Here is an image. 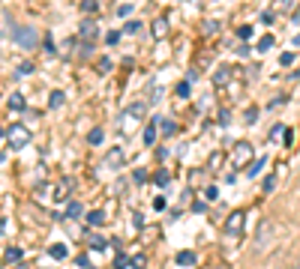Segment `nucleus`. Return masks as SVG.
<instances>
[{
	"label": "nucleus",
	"mask_w": 300,
	"mask_h": 269,
	"mask_svg": "<svg viewBox=\"0 0 300 269\" xmlns=\"http://www.w3.org/2000/svg\"><path fill=\"white\" fill-rule=\"evenodd\" d=\"M159 117H150L147 120V129H144V143H147V147H153V143H156V138H159Z\"/></svg>",
	"instance_id": "1a4fd4ad"
},
{
	"label": "nucleus",
	"mask_w": 300,
	"mask_h": 269,
	"mask_svg": "<svg viewBox=\"0 0 300 269\" xmlns=\"http://www.w3.org/2000/svg\"><path fill=\"white\" fill-rule=\"evenodd\" d=\"M129 12H132V6H129V3H123V6H117V15H120V18H126Z\"/></svg>",
	"instance_id": "a18cd8bd"
},
{
	"label": "nucleus",
	"mask_w": 300,
	"mask_h": 269,
	"mask_svg": "<svg viewBox=\"0 0 300 269\" xmlns=\"http://www.w3.org/2000/svg\"><path fill=\"white\" fill-rule=\"evenodd\" d=\"M75 263H78V266H81V269H84V266H90V257H87V254H81V257H78V260H75Z\"/></svg>",
	"instance_id": "09e8293b"
},
{
	"label": "nucleus",
	"mask_w": 300,
	"mask_h": 269,
	"mask_svg": "<svg viewBox=\"0 0 300 269\" xmlns=\"http://www.w3.org/2000/svg\"><path fill=\"white\" fill-rule=\"evenodd\" d=\"M18 269H27V266H18Z\"/></svg>",
	"instance_id": "6e6d98bb"
},
{
	"label": "nucleus",
	"mask_w": 300,
	"mask_h": 269,
	"mask_svg": "<svg viewBox=\"0 0 300 269\" xmlns=\"http://www.w3.org/2000/svg\"><path fill=\"white\" fill-rule=\"evenodd\" d=\"M201 30H204V36H213V33L219 30V21H207V24H204Z\"/></svg>",
	"instance_id": "473e14b6"
},
{
	"label": "nucleus",
	"mask_w": 300,
	"mask_h": 269,
	"mask_svg": "<svg viewBox=\"0 0 300 269\" xmlns=\"http://www.w3.org/2000/svg\"><path fill=\"white\" fill-rule=\"evenodd\" d=\"M6 143H9V150H24L30 143V129L21 126V123H15L12 129L6 132Z\"/></svg>",
	"instance_id": "39448f33"
},
{
	"label": "nucleus",
	"mask_w": 300,
	"mask_h": 269,
	"mask_svg": "<svg viewBox=\"0 0 300 269\" xmlns=\"http://www.w3.org/2000/svg\"><path fill=\"white\" fill-rule=\"evenodd\" d=\"M87 245L90 248H96V251H102V248H108V242H105L99 233H90V237H87Z\"/></svg>",
	"instance_id": "a211bd4d"
},
{
	"label": "nucleus",
	"mask_w": 300,
	"mask_h": 269,
	"mask_svg": "<svg viewBox=\"0 0 300 269\" xmlns=\"http://www.w3.org/2000/svg\"><path fill=\"white\" fill-rule=\"evenodd\" d=\"M126 117L135 120V123H141V120L147 117V102H132V105L126 108Z\"/></svg>",
	"instance_id": "9b49d317"
},
{
	"label": "nucleus",
	"mask_w": 300,
	"mask_h": 269,
	"mask_svg": "<svg viewBox=\"0 0 300 269\" xmlns=\"http://www.w3.org/2000/svg\"><path fill=\"white\" fill-rule=\"evenodd\" d=\"M132 179H135V183L141 186V183L147 179V171H144V168H135V171H132Z\"/></svg>",
	"instance_id": "2f4dec72"
},
{
	"label": "nucleus",
	"mask_w": 300,
	"mask_h": 269,
	"mask_svg": "<svg viewBox=\"0 0 300 269\" xmlns=\"http://www.w3.org/2000/svg\"><path fill=\"white\" fill-rule=\"evenodd\" d=\"M162 132H165V138H171L174 132H177V126H174L171 120H165V123H162Z\"/></svg>",
	"instance_id": "c9c22d12"
},
{
	"label": "nucleus",
	"mask_w": 300,
	"mask_h": 269,
	"mask_svg": "<svg viewBox=\"0 0 300 269\" xmlns=\"http://www.w3.org/2000/svg\"><path fill=\"white\" fill-rule=\"evenodd\" d=\"M153 183L159 186V189H165V186H168V171H156V176H153Z\"/></svg>",
	"instance_id": "bb28decb"
},
{
	"label": "nucleus",
	"mask_w": 300,
	"mask_h": 269,
	"mask_svg": "<svg viewBox=\"0 0 300 269\" xmlns=\"http://www.w3.org/2000/svg\"><path fill=\"white\" fill-rule=\"evenodd\" d=\"M291 42H294V45H300V33H297V36H294V39H291Z\"/></svg>",
	"instance_id": "3c124183"
},
{
	"label": "nucleus",
	"mask_w": 300,
	"mask_h": 269,
	"mask_svg": "<svg viewBox=\"0 0 300 269\" xmlns=\"http://www.w3.org/2000/svg\"><path fill=\"white\" fill-rule=\"evenodd\" d=\"M48 254H51V260H66V257H69V248H66L63 242H54V245L48 248Z\"/></svg>",
	"instance_id": "ddd939ff"
},
{
	"label": "nucleus",
	"mask_w": 300,
	"mask_h": 269,
	"mask_svg": "<svg viewBox=\"0 0 300 269\" xmlns=\"http://www.w3.org/2000/svg\"><path fill=\"white\" fill-rule=\"evenodd\" d=\"M30 72H33L30 63H21V66H18V75H30Z\"/></svg>",
	"instance_id": "49530a36"
},
{
	"label": "nucleus",
	"mask_w": 300,
	"mask_h": 269,
	"mask_svg": "<svg viewBox=\"0 0 300 269\" xmlns=\"http://www.w3.org/2000/svg\"><path fill=\"white\" fill-rule=\"evenodd\" d=\"M207 206H204V201H195V204H192V212H204Z\"/></svg>",
	"instance_id": "de8ad7c7"
},
{
	"label": "nucleus",
	"mask_w": 300,
	"mask_h": 269,
	"mask_svg": "<svg viewBox=\"0 0 300 269\" xmlns=\"http://www.w3.org/2000/svg\"><path fill=\"white\" fill-rule=\"evenodd\" d=\"M138 30H141V24H138V21H129L126 27H123V33H138Z\"/></svg>",
	"instance_id": "c03bdc74"
},
{
	"label": "nucleus",
	"mask_w": 300,
	"mask_h": 269,
	"mask_svg": "<svg viewBox=\"0 0 300 269\" xmlns=\"http://www.w3.org/2000/svg\"><path fill=\"white\" fill-rule=\"evenodd\" d=\"M282 132H285V126H282V123H276V126H273V129H270V141H276V138H279Z\"/></svg>",
	"instance_id": "79ce46f5"
},
{
	"label": "nucleus",
	"mask_w": 300,
	"mask_h": 269,
	"mask_svg": "<svg viewBox=\"0 0 300 269\" xmlns=\"http://www.w3.org/2000/svg\"><path fill=\"white\" fill-rule=\"evenodd\" d=\"M111 66H114V63H111L108 57H102V60L96 63V72H99V75H105V72H111Z\"/></svg>",
	"instance_id": "c756f323"
},
{
	"label": "nucleus",
	"mask_w": 300,
	"mask_h": 269,
	"mask_svg": "<svg viewBox=\"0 0 300 269\" xmlns=\"http://www.w3.org/2000/svg\"><path fill=\"white\" fill-rule=\"evenodd\" d=\"M87 224H93V227L105 224V212L102 209H90V212H87Z\"/></svg>",
	"instance_id": "f3484780"
},
{
	"label": "nucleus",
	"mask_w": 300,
	"mask_h": 269,
	"mask_svg": "<svg viewBox=\"0 0 300 269\" xmlns=\"http://www.w3.org/2000/svg\"><path fill=\"white\" fill-rule=\"evenodd\" d=\"M81 212H84V209H81L78 201H69V204H66V215H69V219H78Z\"/></svg>",
	"instance_id": "aec40b11"
},
{
	"label": "nucleus",
	"mask_w": 300,
	"mask_h": 269,
	"mask_svg": "<svg viewBox=\"0 0 300 269\" xmlns=\"http://www.w3.org/2000/svg\"><path fill=\"white\" fill-rule=\"evenodd\" d=\"M258 117H261V111H258V108H255V105H252V108H246V114H243V120H246V123H249V126H252V123H255Z\"/></svg>",
	"instance_id": "5701e85b"
},
{
	"label": "nucleus",
	"mask_w": 300,
	"mask_h": 269,
	"mask_svg": "<svg viewBox=\"0 0 300 269\" xmlns=\"http://www.w3.org/2000/svg\"><path fill=\"white\" fill-rule=\"evenodd\" d=\"M12 39L18 48L24 51H33L39 45V36H36V27H21V24H12Z\"/></svg>",
	"instance_id": "7ed1b4c3"
},
{
	"label": "nucleus",
	"mask_w": 300,
	"mask_h": 269,
	"mask_svg": "<svg viewBox=\"0 0 300 269\" xmlns=\"http://www.w3.org/2000/svg\"><path fill=\"white\" fill-rule=\"evenodd\" d=\"M63 102H66V96L60 93V90H54V93H51V96H48V108H60Z\"/></svg>",
	"instance_id": "412c9836"
},
{
	"label": "nucleus",
	"mask_w": 300,
	"mask_h": 269,
	"mask_svg": "<svg viewBox=\"0 0 300 269\" xmlns=\"http://www.w3.org/2000/svg\"><path fill=\"white\" fill-rule=\"evenodd\" d=\"M261 168H264V158H255L249 168H246V176H255V174H261Z\"/></svg>",
	"instance_id": "b1692460"
},
{
	"label": "nucleus",
	"mask_w": 300,
	"mask_h": 269,
	"mask_svg": "<svg viewBox=\"0 0 300 269\" xmlns=\"http://www.w3.org/2000/svg\"><path fill=\"white\" fill-rule=\"evenodd\" d=\"M129 263H132L135 269H144V266H147V257H144V254H138V257H132Z\"/></svg>",
	"instance_id": "e433bc0d"
},
{
	"label": "nucleus",
	"mask_w": 300,
	"mask_h": 269,
	"mask_svg": "<svg viewBox=\"0 0 300 269\" xmlns=\"http://www.w3.org/2000/svg\"><path fill=\"white\" fill-rule=\"evenodd\" d=\"M195 260H198V257H195V251H189V248L177 251V257H174V263H177V266H186V269H189V266H195Z\"/></svg>",
	"instance_id": "f8f14e48"
},
{
	"label": "nucleus",
	"mask_w": 300,
	"mask_h": 269,
	"mask_svg": "<svg viewBox=\"0 0 300 269\" xmlns=\"http://www.w3.org/2000/svg\"><path fill=\"white\" fill-rule=\"evenodd\" d=\"M222 168V153H210V161H207V171H219Z\"/></svg>",
	"instance_id": "6ab92c4d"
},
{
	"label": "nucleus",
	"mask_w": 300,
	"mask_h": 269,
	"mask_svg": "<svg viewBox=\"0 0 300 269\" xmlns=\"http://www.w3.org/2000/svg\"><path fill=\"white\" fill-rule=\"evenodd\" d=\"M147 99H150V102H159V99H162V87H159V84H150Z\"/></svg>",
	"instance_id": "a878e982"
},
{
	"label": "nucleus",
	"mask_w": 300,
	"mask_h": 269,
	"mask_svg": "<svg viewBox=\"0 0 300 269\" xmlns=\"http://www.w3.org/2000/svg\"><path fill=\"white\" fill-rule=\"evenodd\" d=\"M243 224H246V209L228 212V219H225V239H228V237L240 239V237H243Z\"/></svg>",
	"instance_id": "20e7f679"
},
{
	"label": "nucleus",
	"mask_w": 300,
	"mask_h": 269,
	"mask_svg": "<svg viewBox=\"0 0 300 269\" xmlns=\"http://www.w3.org/2000/svg\"><path fill=\"white\" fill-rule=\"evenodd\" d=\"M165 206H168V201H165L162 194H159V197H153V209H156V212H162Z\"/></svg>",
	"instance_id": "f704fd0d"
},
{
	"label": "nucleus",
	"mask_w": 300,
	"mask_h": 269,
	"mask_svg": "<svg viewBox=\"0 0 300 269\" xmlns=\"http://www.w3.org/2000/svg\"><path fill=\"white\" fill-rule=\"evenodd\" d=\"M81 9H84L87 15H93V12H96V0H81Z\"/></svg>",
	"instance_id": "72a5a7b5"
},
{
	"label": "nucleus",
	"mask_w": 300,
	"mask_h": 269,
	"mask_svg": "<svg viewBox=\"0 0 300 269\" xmlns=\"http://www.w3.org/2000/svg\"><path fill=\"white\" fill-rule=\"evenodd\" d=\"M291 269H300V260H297V263H294V266H291Z\"/></svg>",
	"instance_id": "603ef678"
},
{
	"label": "nucleus",
	"mask_w": 300,
	"mask_h": 269,
	"mask_svg": "<svg viewBox=\"0 0 300 269\" xmlns=\"http://www.w3.org/2000/svg\"><path fill=\"white\" fill-rule=\"evenodd\" d=\"M21 254H24L21 248L9 245V248H6V254H3V263H21Z\"/></svg>",
	"instance_id": "2eb2a0df"
},
{
	"label": "nucleus",
	"mask_w": 300,
	"mask_h": 269,
	"mask_svg": "<svg viewBox=\"0 0 300 269\" xmlns=\"http://www.w3.org/2000/svg\"><path fill=\"white\" fill-rule=\"evenodd\" d=\"M204 194H207V201H216V197H219V189H216V186H207Z\"/></svg>",
	"instance_id": "a19ab883"
},
{
	"label": "nucleus",
	"mask_w": 300,
	"mask_h": 269,
	"mask_svg": "<svg viewBox=\"0 0 300 269\" xmlns=\"http://www.w3.org/2000/svg\"><path fill=\"white\" fill-rule=\"evenodd\" d=\"M294 0H273V12H288Z\"/></svg>",
	"instance_id": "393cba45"
},
{
	"label": "nucleus",
	"mask_w": 300,
	"mask_h": 269,
	"mask_svg": "<svg viewBox=\"0 0 300 269\" xmlns=\"http://www.w3.org/2000/svg\"><path fill=\"white\" fill-rule=\"evenodd\" d=\"M189 93H192L189 84H177V87H174V96H177V99H189Z\"/></svg>",
	"instance_id": "c85d7f7f"
},
{
	"label": "nucleus",
	"mask_w": 300,
	"mask_h": 269,
	"mask_svg": "<svg viewBox=\"0 0 300 269\" xmlns=\"http://www.w3.org/2000/svg\"><path fill=\"white\" fill-rule=\"evenodd\" d=\"M24 108H27V102H24V96H21V93H12V96H9V111L21 114Z\"/></svg>",
	"instance_id": "4468645a"
},
{
	"label": "nucleus",
	"mask_w": 300,
	"mask_h": 269,
	"mask_svg": "<svg viewBox=\"0 0 300 269\" xmlns=\"http://www.w3.org/2000/svg\"><path fill=\"white\" fill-rule=\"evenodd\" d=\"M75 191V179H60V183L54 186V201H69V194Z\"/></svg>",
	"instance_id": "0eeeda50"
},
{
	"label": "nucleus",
	"mask_w": 300,
	"mask_h": 269,
	"mask_svg": "<svg viewBox=\"0 0 300 269\" xmlns=\"http://www.w3.org/2000/svg\"><path fill=\"white\" fill-rule=\"evenodd\" d=\"M213 269H228V266H213Z\"/></svg>",
	"instance_id": "864d4df0"
},
{
	"label": "nucleus",
	"mask_w": 300,
	"mask_h": 269,
	"mask_svg": "<svg viewBox=\"0 0 300 269\" xmlns=\"http://www.w3.org/2000/svg\"><path fill=\"white\" fill-rule=\"evenodd\" d=\"M261 189H264V194H270V191L276 189V174H270V176H264V186H261Z\"/></svg>",
	"instance_id": "cd10ccee"
},
{
	"label": "nucleus",
	"mask_w": 300,
	"mask_h": 269,
	"mask_svg": "<svg viewBox=\"0 0 300 269\" xmlns=\"http://www.w3.org/2000/svg\"><path fill=\"white\" fill-rule=\"evenodd\" d=\"M276 233H279V227H276L273 219H261V222H258L255 239H252V251H255V254H264V251L276 242Z\"/></svg>",
	"instance_id": "f257e3e1"
},
{
	"label": "nucleus",
	"mask_w": 300,
	"mask_h": 269,
	"mask_svg": "<svg viewBox=\"0 0 300 269\" xmlns=\"http://www.w3.org/2000/svg\"><path fill=\"white\" fill-rule=\"evenodd\" d=\"M105 42H108V45H117V42H120V33H117V30H111L108 36H105Z\"/></svg>",
	"instance_id": "37998d69"
},
{
	"label": "nucleus",
	"mask_w": 300,
	"mask_h": 269,
	"mask_svg": "<svg viewBox=\"0 0 300 269\" xmlns=\"http://www.w3.org/2000/svg\"><path fill=\"white\" fill-rule=\"evenodd\" d=\"M102 135H105L102 129H93L90 135H87V143H90V147H99V143H102Z\"/></svg>",
	"instance_id": "4be33fe9"
},
{
	"label": "nucleus",
	"mask_w": 300,
	"mask_h": 269,
	"mask_svg": "<svg viewBox=\"0 0 300 269\" xmlns=\"http://www.w3.org/2000/svg\"><path fill=\"white\" fill-rule=\"evenodd\" d=\"M123 165H126V158H123V150H120V147H111V150H108V156H105V168L120 171Z\"/></svg>",
	"instance_id": "6e6552de"
},
{
	"label": "nucleus",
	"mask_w": 300,
	"mask_h": 269,
	"mask_svg": "<svg viewBox=\"0 0 300 269\" xmlns=\"http://www.w3.org/2000/svg\"><path fill=\"white\" fill-rule=\"evenodd\" d=\"M0 161H3V153H0Z\"/></svg>",
	"instance_id": "5fc2aeb1"
},
{
	"label": "nucleus",
	"mask_w": 300,
	"mask_h": 269,
	"mask_svg": "<svg viewBox=\"0 0 300 269\" xmlns=\"http://www.w3.org/2000/svg\"><path fill=\"white\" fill-rule=\"evenodd\" d=\"M273 48V36H261V42H258V51H270Z\"/></svg>",
	"instance_id": "7c9ffc66"
},
{
	"label": "nucleus",
	"mask_w": 300,
	"mask_h": 269,
	"mask_svg": "<svg viewBox=\"0 0 300 269\" xmlns=\"http://www.w3.org/2000/svg\"><path fill=\"white\" fill-rule=\"evenodd\" d=\"M252 158H255L252 143L249 141H237L234 147H231V171H246V168L252 165Z\"/></svg>",
	"instance_id": "f03ea898"
},
{
	"label": "nucleus",
	"mask_w": 300,
	"mask_h": 269,
	"mask_svg": "<svg viewBox=\"0 0 300 269\" xmlns=\"http://www.w3.org/2000/svg\"><path fill=\"white\" fill-rule=\"evenodd\" d=\"M237 36H240V39H249V36H252V27H249V24L237 27Z\"/></svg>",
	"instance_id": "58836bf2"
},
{
	"label": "nucleus",
	"mask_w": 300,
	"mask_h": 269,
	"mask_svg": "<svg viewBox=\"0 0 300 269\" xmlns=\"http://www.w3.org/2000/svg\"><path fill=\"white\" fill-rule=\"evenodd\" d=\"M126 266H129V257H123V254L114 257V269H126Z\"/></svg>",
	"instance_id": "4c0bfd02"
},
{
	"label": "nucleus",
	"mask_w": 300,
	"mask_h": 269,
	"mask_svg": "<svg viewBox=\"0 0 300 269\" xmlns=\"http://www.w3.org/2000/svg\"><path fill=\"white\" fill-rule=\"evenodd\" d=\"M150 30H153V39H165V36H168V18L165 15H156Z\"/></svg>",
	"instance_id": "9d476101"
},
{
	"label": "nucleus",
	"mask_w": 300,
	"mask_h": 269,
	"mask_svg": "<svg viewBox=\"0 0 300 269\" xmlns=\"http://www.w3.org/2000/svg\"><path fill=\"white\" fill-rule=\"evenodd\" d=\"M291 63H294V54H291V51H285V54L279 57V66H291Z\"/></svg>",
	"instance_id": "ea45409f"
},
{
	"label": "nucleus",
	"mask_w": 300,
	"mask_h": 269,
	"mask_svg": "<svg viewBox=\"0 0 300 269\" xmlns=\"http://www.w3.org/2000/svg\"><path fill=\"white\" fill-rule=\"evenodd\" d=\"M0 266H3V260H0Z\"/></svg>",
	"instance_id": "4d7b16f0"
},
{
	"label": "nucleus",
	"mask_w": 300,
	"mask_h": 269,
	"mask_svg": "<svg viewBox=\"0 0 300 269\" xmlns=\"http://www.w3.org/2000/svg\"><path fill=\"white\" fill-rule=\"evenodd\" d=\"M78 36H81L84 42H96V36H99V24H96V18L87 15L84 21L78 24Z\"/></svg>",
	"instance_id": "423d86ee"
},
{
	"label": "nucleus",
	"mask_w": 300,
	"mask_h": 269,
	"mask_svg": "<svg viewBox=\"0 0 300 269\" xmlns=\"http://www.w3.org/2000/svg\"><path fill=\"white\" fill-rule=\"evenodd\" d=\"M231 75H234V69H231V66H222V69L216 72V75H213V84H216V87H222V84H225L228 78H231Z\"/></svg>",
	"instance_id": "dca6fc26"
},
{
	"label": "nucleus",
	"mask_w": 300,
	"mask_h": 269,
	"mask_svg": "<svg viewBox=\"0 0 300 269\" xmlns=\"http://www.w3.org/2000/svg\"><path fill=\"white\" fill-rule=\"evenodd\" d=\"M3 227H6V219H0V237H3Z\"/></svg>",
	"instance_id": "8fccbe9b"
}]
</instances>
